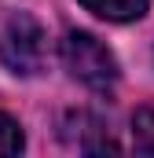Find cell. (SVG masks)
<instances>
[{"label":"cell","mask_w":154,"mask_h":158,"mask_svg":"<svg viewBox=\"0 0 154 158\" xmlns=\"http://www.w3.org/2000/svg\"><path fill=\"white\" fill-rule=\"evenodd\" d=\"M44 52H48V44H44L40 22L33 15H22V11L11 15L4 33H0V63L7 70H15V74L30 77V74L44 70Z\"/></svg>","instance_id":"cell-2"},{"label":"cell","mask_w":154,"mask_h":158,"mask_svg":"<svg viewBox=\"0 0 154 158\" xmlns=\"http://www.w3.org/2000/svg\"><path fill=\"white\" fill-rule=\"evenodd\" d=\"M132 136H136V151L154 155V110L151 107L136 110V118H132Z\"/></svg>","instance_id":"cell-5"},{"label":"cell","mask_w":154,"mask_h":158,"mask_svg":"<svg viewBox=\"0 0 154 158\" xmlns=\"http://www.w3.org/2000/svg\"><path fill=\"white\" fill-rule=\"evenodd\" d=\"M63 63L77 81H84L95 92H110L117 81V59L110 55V48L84 30H74L63 37Z\"/></svg>","instance_id":"cell-1"},{"label":"cell","mask_w":154,"mask_h":158,"mask_svg":"<svg viewBox=\"0 0 154 158\" xmlns=\"http://www.w3.org/2000/svg\"><path fill=\"white\" fill-rule=\"evenodd\" d=\"M66 121L81 129V132H66L70 143H77V151H114V143H110V136H107V129H103L99 118L81 110V114H70Z\"/></svg>","instance_id":"cell-3"},{"label":"cell","mask_w":154,"mask_h":158,"mask_svg":"<svg viewBox=\"0 0 154 158\" xmlns=\"http://www.w3.org/2000/svg\"><path fill=\"white\" fill-rule=\"evenodd\" d=\"M22 151V129L18 121L0 114V155H18Z\"/></svg>","instance_id":"cell-6"},{"label":"cell","mask_w":154,"mask_h":158,"mask_svg":"<svg viewBox=\"0 0 154 158\" xmlns=\"http://www.w3.org/2000/svg\"><path fill=\"white\" fill-rule=\"evenodd\" d=\"M92 15L110 19V22H132L147 11V0H81Z\"/></svg>","instance_id":"cell-4"}]
</instances>
